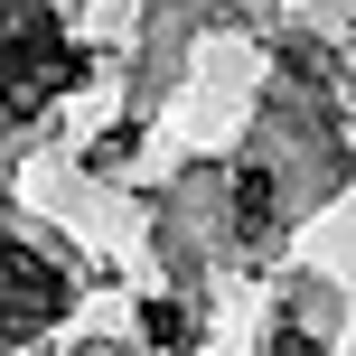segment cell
Listing matches in <instances>:
<instances>
[{
  "label": "cell",
  "mask_w": 356,
  "mask_h": 356,
  "mask_svg": "<svg viewBox=\"0 0 356 356\" xmlns=\"http://www.w3.org/2000/svg\"><path fill=\"white\" fill-rule=\"evenodd\" d=\"M234 207H244V234H263V225H272V178L244 169V178H234Z\"/></svg>",
  "instance_id": "3"
},
{
  "label": "cell",
  "mask_w": 356,
  "mask_h": 356,
  "mask_svg": "<svg viewBox=\"0 0 356 356\" xmlns=\"http://www.w3.org/2000/svg\"><path fill=\"white\" fill-rule=\"evenodd\" d=\"M150 338H160V347H178V338H188V319H178V300H150Z\"/></svg>",
  "instance_id": "4"
},
{
  "label": "cell",
  "mask_w": 356,
  "mask_h": 356,
  "mask_svg": "<svg viewBox=\"0 0 356 356\" xmlns=\"http://www.w3.org/2000/svg\"><path fill=\"white\" fill-rule=\"evenodd\" d=\"M75 75H85V56L75 47H10L0 56V113H10V122H29V113H47V94H66Z\"/></svg>",
  "instance_id": "1"
},
{
  "label": "cell",
  "mask_w": 356,
  "mask_h": 356,
  "mask_svg": "<svg viewBox=\"0 0 356 356\" xmlns=\"http://www.w3.org/2000/svg\"><path fill=\"white\" fill-rule=\"evenodd\" d=\"M56 309H66V282L29 244H0V328H47Z\"/></svg>",
  "instance_id": "2"
}]
</instances>
